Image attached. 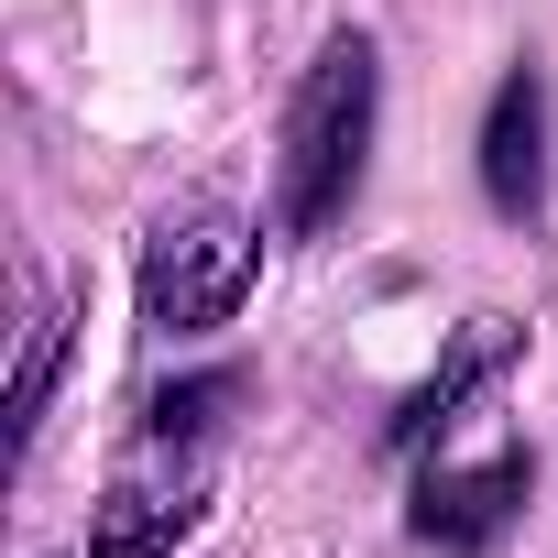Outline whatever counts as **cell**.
I'll return each instance as SVG.
<instances>
[{
  "label": "cell",
  "mask_w": 558,
  "mask_h": 558,
  "mask_svg": "<svg viewBox=\"0 0 558 558\" xmlns=\"http://www.w3.org/2000/svg\"><path fill=\"white\" fill-rule=\"evenodd\" d=\"M362 143H373V45L340 34V45L307 66L296 110H286V230H296V241H318V230L351 208Z\"/></svg>",
  "instance_id": "6da1fadb"
},
{
  "label": "cell",
  "mask_w": 558,
  "mask_h": 558,
  "mask_svg": "<svg viewBox=\"0 0 558 558\" xmlns=\"http://www.w3.org/2000/svg\"><path fill=\"white\" fill-rule=\"evenodd\" d=\"M252 274H263V230L241 208L197 197V208L154 219V241H143V318L154 329H219L252 296Z\"/></svg>",
  "instance_id": "7a4b0ae2"
},
{
  "label": "cell",
  "mask_w": 558,
  "mask_h": 558,
  "mask_svg": "<svg viewBox=\"0 0 558 558\" xmlns=\"http://www.w3.org/2000/svg\"><path fill=\"white\" fill-rule=\"evenodd\" d=\"M197 514H208L197 482H121L99 504V525H88V558H175Z\"/></svg>",
  "instance_id": "3957f363"
},
{
  "label": "cell",
  "mask_w": 558,
  "mask_h": 558,
  "mask_svg": "<svg viewBox=\"0 0 558 558\" xmlns=\"http://www.w3.org/2000/svg\"><path fill=\"white\" fill-rule=\"evenodd\" d=\"M514 504H525V460H493V471H460V482H427V493H416V525H427L438 547H493Z\"/></svg>",
  "instance_id": "277c9868"
},
{
  "label": "cell",
  "mask_w": 558,
  "mask_h": 558,
  "mask_svg": "<svg viewBox=\"0 0 558 558\" xmlns=\"http://www.w3.org/2000/svg\"><path fill=\"white\" fill-rule=\"evenodd\" d=\"M536 77H504V99H493V154H482V186H493V208H525L536 197Z\"/></svg>",
  "instance_id": "5b68a950"
},
{
  "label": "cell",
  "mask_w": 558,
  "mask_h": 558,
  "mask_svg": "<svg viewBox=\"0 0 558 558\" xmlns=\"http://www.w3.org/2000/svg\"><path fill=\"white\" fill-rule=\"evenodd\" d=\"M56 340H66V318H45L34 329V351H23V395H12V427L34 438V416H45V384H56Z\"/></svg>",
  "instance_id": "8992f818"
}]
</instances>
